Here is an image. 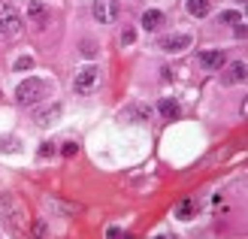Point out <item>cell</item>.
<instances>
[{"mask_svg": "<svg viewBox=\"0 0 248 239\" xmlns=\"http://www.w3.org/2000/svg\"><path fill=\"white\" fill-rule=\"evenodd\" d=\"M28 12H31V16H33L36 21H43V18H46V6L40 3V0H31V6H28Z\"/></svg>", "mask_w": 248, "mask_h": 239, "instance_id": "cell-15", "label": "cell"}, {"mask_svg": "<svg viewBox=\"0 0 248 239\" xmlns=\"http://www.w3.org/2000/svg\"><path fill=\"white\" fill-rule=\"evenodd\" d=\"M185 9H188L191 16H197V18H203V16H209L212 3H209V0H185Z\"/></svg>", "mask_w": 248, "mask_h": 239, "instance_id": "cell-8", "label": "cell"}, {"mask_svg": "<svg viewBox=\"0 0 248 239\" xmlns=\"http://www.w3.org/2000/svg\"><path fill=\"white\" fill-rule=\"evenodd\" d=\"M33 233H36V236H46V233H48V227H46V221H36V227H33Z\"/></svg>", "mask_w": 248, "mask_h": 239, "instance_id": "cell-22", "label": "cell"}, {"mask_svg": "<svg viewBox=\"0 0 248 239\" xmlns=\"http://www.w3.org/2000/svg\"><path fill=\"white\" fill-rule=\"evenodd\" d=\"M21 31V16L9 3H0V33L3 36H16Z\"/></svg>", "mask_w": 248, "mask_h": 239, "instance_id": "cell-2", "label": "cell"}, {"mask_svg": "<svg viewBox=\"0 0 248 239\" xmlns=\"http://www.w3.org/2000/svg\"><path fill=\"white\" fill-rule=\"evenodd\" d=\"M194 215H197V203H194V200H182V203L176 206V218L188 221V218H194Z\"/></svg>", "mask_w": 248, "mask_h": 239, "instance_id": "cell-11", "label": "cell"}, {"mask_svg": "<svg viewBox=\"0 0 248 239\" xmlns=\"http://www.w3.org/2000/svg\"><path fill=\"white\" fill-rule=\"evenodd\" d=\"M200 64L206 67V70H218L221 64H224V52H200Z\"/></svg>", "mask_w": 248, "mask_h": 239, "instance_id": "cell-7", "label": "cell"}, {"mask_svg": "<svg viewBox=\"0 0 248 239\" xmlns=\"http://www.w3.org/2000/svg\"><path fill=\"white\" fill-rule=\"evenodd\" d=\"M31 67H33V58H28V55L16 61V73H21V70H31Z\"/></svg>", "mask_w": 248, "mask_h": 239, "instance_id": "cell-17", "label": "cell"}, {"mask_svg": "<svg viewBox=\"0 0 248 239\" xmlns=\"http://www.w3.org/2000/svg\"><path fill=\"white\" fill-rule=\"evenodd\" d=\"M55 118H61V106H52L48 112H40V115H36V124H55Z\"/></svg>", "mask_w": 248, "mask_h": 239, "instance_id": "cell-12", "label": "cell"}, {"mask_svg": "<svg viewBox=\"0 0 248 239\" xmlns=\"http://www.w3.org/2000/svg\"><path fill=\"white\" fill-rule=\"evenodd\" d=\"M106 236H109V239H124L127 233H124L121 227H109V230H106Z\"/></svg>", "mask_w": 248, "mask_h": 239, "instance_id": "cell-20", "label": "cell"}, {"mask_svg": "<svg viewBox=\"0 0 248 239\" xmlns=\"http://www.w3.org/2000/svg\"><path fill=\"white\" fill-rule=\"evenodd\" d=\"M94 18L100 24H112L118 18V0H94Z\"/></svg>", "mask_w": 248, "mask_h": 239, "instance_id": "cell-4", "label": "cell"}, {"mask_svg": "<svg viewBox=\"0 0 248 239\" xmlns=\"http://www.w3.org/2000/svg\"><path fill=\"white\" fill-rule=\"evenodd\" d=\"M82 55H88V58L97 55V46H94V43H82Z\"/></svg>", "mask_w": 248, "mask_h": 239, "instance_id": "cell-21", "label": "cell"}, {"mask_svg": "<svg viewBox=\"0 0 248 239\" xmlns=\"http://www.w3.org/2000/svg\"><path fill=\"white\" fill-rule=\"evenodd\" d=\"M97 82H100V73H97V67H82L76 73V82H73V88H76L79 94H91Z\"/></svg>", "mask_w": 248, "mask_h": 239, "instance_id": "cell-3", "label": "cell"}, {"mask_svg": "<svg viewBox=\"0 0 248 239\" xmlns=\"http://www.w3.org/2000/svg\"><path fill=\"white\" fill-rule=\"evenodd\" d=\"M76 152H79V145H76V143H64V145H61V155H64V158H73Z\"/></svg>", "mask_w": 248, "mask_h": 239, "instance_id": "cell-18", "label": "cell"}, {"mask_svg": "<svg viewBox=\"0 0 248 239\" xmlns=\"http://www.w3.org/2000/svg\"><path fill=\"white\" fill-rule=\"evenodd\" d=\"M18 140L16 136H0V152H6V155H12V152H18Z\"/></svg>", "mask_w": 248, "mask_h": 239, "instance_id": "cell-13", "label": "cell"}, {"mask_svg": "<svg viewBox=\"0 0 248 239\" xmlns=\"http://www.w3.org/2000/svg\"><path fill=\"white\" fill-rule=\"evenodd\" d=\"M157 112H160V115H164V118H179V103H176V100H170V97H164V100H160V103H157Z\"/></svg>", "mask_w": 248, "mask_h": 239, "instance_id": "cell-10", "label": "cell"}, {"mask_svg": "<svg viewBox=\"0 0 248 239\" xmlns=\"http://www.w3.org/2000/svg\"><path fill=\"white\" fill-rule=\"evenodd\" d=\"M218 21H221V24H236V21H242V18H239V12H221Z\"/></svg>", "mask_w": 248, "mask_h": 239, "instance_id": "cell-16", "label": "cell"}, {"mask_svg": "<svg viewBox=\"0 0 248 239\" xmlns=\"http://www.w3.org/2000/svg\"><path fill=\"white\" fill-rule=\"evenodd\" d=\"M160 48H167V52L191 48V33H172V36H167V40H160Z\"/></svg>", "mask_w": 248, "mask_h": 239, "instance_id": "cell-5", "label": "cell"}, {"mask_svg": "<svg viewBox=\"0 0 248 239\" xmlns=\"http://www.w3.org/2000/svg\"><path fill=\"white\" fill-rule=\"evenodd\" d=\"M233 33H236L239 40H242V36H245V24H242V21H236V24H233Z\"/></svg>", "mask_w": 248, "mask_h": 239, "instance_id": "cell-23", "label": "cell"}, {"mask_svg": "<svg viewBox=\"0 0 248 239\" xmlns=\"http://www.w3.org/2000/svg\"><path fill=\"white\" fill-rule=\"evenodd\" d=\"M48 94V88L43 79H24L18 88H16V100L21 106H33V103H40V100Z\"/></svg>", "mask_w": 248, "mask_h": 239, "instance_id": "cell-1", "label": "cell"}, {"mask_svg": "<svg viewBox=\"0 0 248 239\" xmlns=\"http://www.w3.org/2000/svg\"><path fill=\"white\" fill-rule=\"evenodd\" d=\"M55 155V143H43L40 145V158H52Z\"/></svg>", "mask_w": 248, "mask_h": 239, "instance_id": "cell-19", "label": "cell"}, {"mask_svg": "<svg viewBox=\"0 0 248 239\" xmlns=\"http://www.w3.org/2000/svg\"><path fill=\"white\" fill-rule=\"evenodd\" d=\"M124 115H127V118H136V121H145L148 115H152V112H148V106H130L127 112H124Z\"/></svg>", "mask_w": 248, "mask_h": 239, "instance_id": "cell-14", "label": "cell"}, {"mask_svg": "<svg viewBox=\"0 0 248 239\" xmlns=\"http://www.w3.org/2000/svg\"><path fill=\"white\" fill-rule=\"evenodd\" d=\"M236 82H245V64L242 61H233L224 73V85H236Z\"/></svg>", "mask_w": 248, "mask_h": 239, "instance_id": "cell-6", "label": "cell"}, {"mask_svg": "<svg viewBox=\"0 0 248 239\" xmlns=\"http://www.w3.org/2000/svg\"><path fill=\"white\" fill-rule=\"evenodd\" d=\"M160 24H164V12H157V9L142 12V28H145V31H157Z\"/></svg>", "mask_w": 248, "mask_h": 239, "instance_id": "cell-9", "label": "cell"}]
</instances>
